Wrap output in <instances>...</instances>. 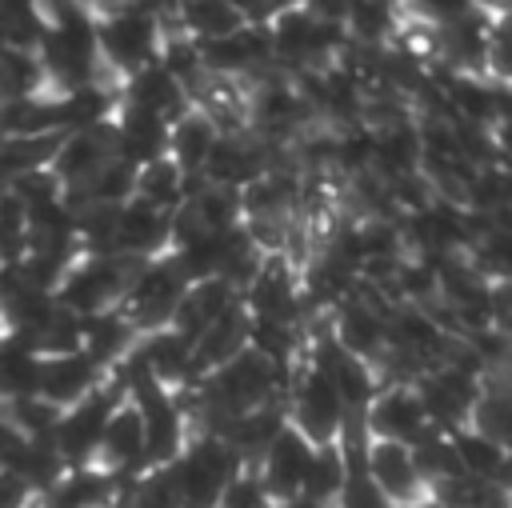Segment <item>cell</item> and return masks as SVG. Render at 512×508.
<instances>
[{"mask_svg":"<svg viewBox=\"0 0 512 508\" xmlns=\"http://www.w3.org/2000/svg\"><path fill=\"white\" fill-rule=\"evenodd\" d=\"M248 464L240 460V452L220 436V432H204L196 428L188 436V444L180 448V456L168 464L180 508H216L220 492L244 472Z\"/></svg>","mask_w":512,"mask_h":508,"instance_id":"cell-1","label":"cell"},{"mask_svg":"<svg viewBox=\"0 0 512 508\" xmlns=\"http://www.w3.org/2000/svg\"><path fill=\"white\" fill-rule=\"evenodd\" d=\"M160 36H164V24L152 12L136 8V4H124V8H112V12L96 16V52H100L104 72L116 84L124 76H132L136 68L156 60Z\"/></svg>","mask_w":512,"mask_h":508,"instance_id":"cell-2","label":"cell"},{"mask_svg":"<svg viewBox=\"0 0 512 508\" xmlns=\"http://www.w3.org/2000/svg\"><path fill=\"white\" fill-rule=\"evenodd\" d=\"M132 268L136 264L132 260H120V256H88V252H80L64 268V276H60V284H56L52 296H56V304L64 312H72L80 320L100 316L108 308H120Z\"/></svg>","mask_w":512,"mask_h":508,"instance_id":"cell-3","label":"cell"},{"mask_svg":"<svg viewBox=\"0 0 512 508\" xmlns=\"http://www.w3.org/2000/svg\"><path fill=\"white\" fill-rule=\"evenodd\" d=\"M188 292V280L180 276V268L172 264V256H156V260H144L132 268L128 276V288H124V300H120V312L128 316V324L140 332H152V328H168L180 296Z\"/></svg>","mask_w":512,"mask_h":508,"instance_id":"cell-4","label":"cell"},{"mask_svg":"<svg viewBox=\"0 0 512 508\" xmlns=\"http://www.w3.org/2000/svg\"><path fill=\"white\" fill-rule=\"evenodd\" d=\"M284 412H288V424L308 444H336V436L344 428V416H348V408L340 404L336 388L308 360H300V368L288 376Z\"/></svg>","mask_w":512,"mask_h":508,"instance_id":"cell-5","label":"cell"},{"mask_svg":"<svg viewBox=\"0 0 512 508\" xmlns=\"http://www.w3.org/2000/svg\"><path fill=\"white\" fill-rule=\"evenodd\" d=\"M124 404V392L104 380L96 392H88L84 400H76L72 408L60 412L56 420V432H52V448L60 452L64 468H84V464H96V448H100V436H104V424L108 416Z\"/></svg>","mask_w":512,"mask_h":508,"instance_id":"cell-6","label":"cell"},{"mask_svg":"<svg viewBox=\"0 0 512 508\" xmlns=\"http://www.w3.org/2000/svg\"><path fill=\"white\" fill-rule=\"evenodd\" d=\"M128 404L136 408L140 416V428H144V452H148V468H164L180 456V448L188 444L192 428H188V416L184 408L176 404V396L160 384H140Z\"/></svg>","mask_w":512,"mask_h":508,"instance_id":"cell-7","label":"cell"},{"mask_svg":"<svg viewBox=\"0 0 512 508\" xmlns=\"http://www.w3.org/2000/svg\"><path fill=\"white\" fill-rule=\"evenodd\" d=\"M240 308L248 320H280V324H300L304 320V296H300V276L288 268L284 252H268L256 276L240 288Z\"/></svg>","mask_w":512,"mask_h":508,"instance_id":"cell-8","label":"cell"},{"mask_svg":"<svg viewBox=\"0 0 512 508\" xmlns=\"http://www.w3.org/2000/svg\"><path fill=\"white\" fill-rule=\"evenodd\" d=\"M360 420H364L368 440H392L404 448H412L432 428L424 420V408H420L412 384H400V380H380V388L368 400V408L360 412Z\"/></svg>","mask_w":512,"mask_h":508,"instance_id":"cell-9","label":"cell"},{"mask_svg":"<svg viewBox=\"0 0 512 508\" xmlns=\"http://www.w3.org/2000/svg\"><path fill=\"white\" fill-rule=\"evenodd\" d=\"M200 64L208 76H220V80H256L276 68L264 24H244L232 36L200 44Z\"/></svg>","mask_w":512,"mask_h":508,"instance_id":"cell-10","label":"cell"},{"mask_svg":"<svg viewBox=\"0 0 512 508\" xmlns=\"http://www.w3.org/2000/svg\"><path fill=\"white\" fill-rule=\"evenodd\" d=\"M276 152L272 144L256 140L252 132H220L204 168H200V180L204 184H220V188H248L256 176H264L272 168V156Z\"/></svg>","mask_w":512,"mask_h":508,"instance_id":"cell-11","label":"cell"},{"mask_svg":"<svg viewBox=\"0 0 512 508\" xmlns=\"http://www.w3.org/2000/svg\"><path fill=\"white\" fill-rule=\"evenodd\" d=\"M168 252V212L128 196L116 208V224H112V256L144 264Z\"/></svg>","mask_w":512,"mask_h":508,"instance_id":"cell-12","label":"cell"},{"mask_svg":"<svg viewBox=\"0 0 512 508\" xmlns=\"http://www.w3.org/2000/svg\"><path fill=\"white\" fill-rule=\"evenodd\" d=\"M104 380H108V372L80 348L76 352H60V356H40L36 396H44L48 404H56L64 412L76 400H84L88 392H96Z\"/></svg>","mask_w":512,"mask_h":508,"instance_id":"cell-13","label":"cell"},{"mask_svg":"<svg viewBox=\"0 0 512 508\" xmlns=\"http://www.w3.org/2000/svg\"><path fill=\"white\" fill-rule=\"evenodd\" d=\"M312 448L292 424L280 428V436L260 452V460L252 464L260 484L268 488V496L280 504V500H292L300 496V484H304V472H308V460H312Z\"/></svg>","mask_w":512,"mask_h":508,"instance_id":"cell-14","label":"cell"},{"mask_svg":"<svg viewBox=\"0 0 512 508\" xmlns=\"http://www.w3.org/2000/svg\"><path fill=\"white\" fill-rule=\"evenodd\" d=\"M132 352H136V360L144 364V372H148L160 388L176 392V388L196 384L192 340L180 336L176 328H152V332H140L136 344H132Z\"/></svg>","mask_w":512,"mask_h":508,"instance_id":"cell-15","label":"cell"},{"mask_svg":"<svg viewBox=\"0 0 512 508\" xmlns=\"http://www.w3.org/2000/svg\"><path fill=\"white\" fill-rule=\"evenodd\" d=\"M364 472L372 476V484L396 504H416L428 496L416 464H412V452L404 444H392V440H368L364 444Z\"/></svg>","mask_w":512,"mask_h":508,"instance_id":"cell-16","label":"cell"},{"mask_svg":"<svg viewBox=\"0 0 512 508\" xmlns=\"http://www.w3.org/2000/svg\"><path fill=\"white\" fill-rule=\"evenodd\" d=\"M108 132H112V152L132 168L168 152V120H160L144 108H132L124 100L116 104V112L108 120Z\"/></svg>","mask_w":512,"mask_h":508,"instance_id":"cell-17","label":"cell"},{"mask_svg":"<svg viewBox=\"0 0 512 508\" xmlns=\"http://www.w3.org/2000/svg\"><path fill=\"white\" fill-rule=\"evenodd\" d=\"M108 156H116V152H112V132H108V124H96V128L64 132L60 144H56V152H52V160H48V168H52V176L64 184V196H68V192L84 188L88 176H92Z\"/></svg>","mask_w":512,"mask_h":508,"instance_id":"cell-18","label":"cell"},{"mask_svg":"<svg viewBox=\"0 0 512 508\" xmlns=\"http://www.w3.org/2000/svg\"><path fill=\"white\" fill-rule=\"evenodd\" d=\"M120 100L132 104V108H144V112H152V116H160V120H168V124H172L180 112L192 108V96L184 92V84H180L160 60H152V64L136 68L132 76H124V80H120Z\"/></svg>","mask_w":512,"mask_h":508,"instance_id":"cell-19","label":"cell"},{"mask_svg":"<svg viewBox=\"0 0 512 508\" xmlns=\"http://www.w3.org/2000/svg\"><path fill=\"white\" fill-rule=\"evenodd\" d=\"M96 468H104L112 476H140V472H148L144 428H140V416H136V408L128 400L104 424V436H100V448H96Z\"/></svg>","mask_w":512,"mask_h":508,"instance_id":"cell-20","label":"cell"},{"mask_svg":"<svg viewBox=\"0 0 512 508\" xmlns=\"http://www.w3.org/2000/svg\"><path fill=\"white\" fill-rule=\"evenodd\" d=\"M132 484V476H112L96 464H84V468H68L52 492H44L36 504L40 508H112L124 488Z\"/></svg>","mask_w":512,"mask_h":508,"instance_id":"cell-21","label":"cell"},{"mask_svg":"<svg viewBox=\"0 0 512 508\" xmlns=\"http://www.w3.org/2000/svg\"><path fill=\"white\" fill-rule=\"evenodd\" d=\"M368 172L384 184L420 176V136H416V120L408 124H388V128H372V160Z\"/></svg>","mask_w":512,"mask_h":508,"instance_id":"cell-22","label":"cell"},{"mask_svg":"<svg viewBox=\"0 0 512 508\" xmlns=\"http://www.w3.org/2000/svg\"><path fill=\"white\" fill-rule=\"evenodd\" d=\"M236 304H240V292H236L228 280H220V276L196 280V284H188V292L180 296V304H176L168 328H176L180 336L196 340L216 316H224V312L236 308Z\"/></svg>","mask_w":512,"mask_h":508,"instance_id":"cell-23","label":"cell"},{"mask_svg":"<svg viewBox=\"0 0 512 508\" xmlns=\"http://www.w3.org/2000/svg\"><path fill=\"white\" fill-rule=\"evenodd\" d=\"M216 136H220V128L212 124V116L192 104L188 112H180V116L168 124V152H164V156H168L184 176H200V168H204V160H208Z\"/></svg>","mask_w":512,"mask_h":508,"instance_id":"cell-24","label":"cell"},{"mask_svg":"<svg viewBox=\"0 0 512 508\" xmlns=\"http://www.w3.org/2000/svg\"><path fill=\"white\" fill-rule=\"evenodd\" d=\"M248 348V312L236 304L228 308L224 316H216L196 340H192V368H196V380L208 376L212 368H220L224 360H232L236 352Z\"/></svg>","mask_w":512,"mask_h":508,"instance_id":"cell-25","label":"cell"},{"mask_svg":"<svg viewBox=\"0 0 512 508\" xmlns=\"http://www.w3.org/2000/svg\"><path fill=\"white\" fill-rule=\"evenodd\" d=\"M244 24H248V20H240L224 0H172L164 28H176V32H184L188 40L208 44V40L232 36V32L244 28Z\"/></svg>","mask_w":512,"mask_h":508,"instance_id":"cell-26","label":"cell"},{"mask_svg":"<svg viewBox=\"0 0 512 508\" xmlns=\"http://www.w3.org/2000/svg\"><path fill=\"white\" fill-rule=\"evenodd\" d=\"M452 456H456V472L472 476V480H496L508 484V444H496L488 436H480L476 428H456L448 432Z\"/></svg>","mask_w":512,"mask_h":508,"instance_id":"cell-27","label":"cell"},{"mask_svg":"<svg viewBox=\"0 0 512 508\" xmlns=\"http://www.w3.org/2000/svg\"><path fill=\"white\" fill-rule=\"evenodd\" d=\"M132 344H136V328L128 324V316L120 308H108L100 316L80 320V352H88L104 372L112 364H120Z\"/></svg>","mask_w":512,"mask_h":508,"instance_id":"cell-28","label":"cell"},{"mask_svg":"<svg viewBox=\"0 0 512 508\" xmlns=\"http://www.w3.org/2000/svg\"><path fill=\"white\" fill-rule=\"evenodd\" d=\"M4 472H12V476L28 488V496H32V500H40L44 492H52V488H56V480H60L68 468H64L60 452L52 448V440H20V444H16V452L8 456Z\"/></svg>","mask_w":512,"mask_h":508,"instance_id":"cell-29","label":"cell"},{"mask_svg":"<svg viewBox=\"0 0 512 508\" xmlns=\"http://www.w3.org/2000/svg\"><path fill=\"white\" fill-rule=\"evenodd\" d=\"M344 32H348V44H360V48L392 44V36L400 32L396 0H352V8L344 16Z\"/></svg>","mask_w":512,"mask_h":508,"instance_id":"cell-30","label":"cell"},{"mask_svg":"<svg viewBox=\"0 0 512 508\" xmlns=\"http://www.w3.org/2000/svg\"><path fill=\"white\" fill-rule=\"evenodd\" d=\"M36 372H40V356L24 340L0 332V404L36 396Z\"/></svg>","mask_w":512,"mask_h":508,"instance_id":"cell-31","label":"cell"},{"mask_svg":"<svg viewBox=\"0 0 512 508\" xmlns=\"http://www.w3.org/2000/svg\"><path fill=\"white\" fill-rule=\"evenodd\" d=\"M132 196L160 208V212H172L180 200H184V172L168 160V156H156L148 164L136 168V180H132Z\"/></svg>","mask_w":512,"mask_h":508,"instance_id":"cell-32","label":"cell"},{"mask_svg":"<svg viewBox=\"0 0 512 508\" xmlns=\"http://www.w3.org/2000/svg\"><path fill=\"white\" fill-rule=\"evenodd\" d=\"M344 472H348L344 468V452L336 444H316L312 460H308V472H304V484H300V496L332 508L340 488H344Z\"/></svg>","mask_w":512,"mask_h":508,"instance_id":"cell-33","label":"cell"},{"mask_svg":"<svg viewBox=\"0 0 512 508\" xmlns=\"http://www.w3.org/2000/svg\"><path fill=\"white\" fill-rule=\"evenodd\" d=\"M196 224L204 232H224L244 224V208H240V192L236 188H220V184H200L192 196H184Z\"/></svg>","mask_w":512,"mask_h":508,"instance_id":"cell-34","label":"cell"},{"mask_svg":"<svg viewBox=\"0 0 512 508\" xmlns=\"http://www.w3.org/2000/svg\"><path fill=\"white\" fill-rule=\"evenodd\" d=\"M4 412H8V424L16 428L20 440H52L56 420H60V408L48 404L44 396H20V400H8Z\"/></svg>","mask_w":512,"mask_h":508,"instance_id":"cell-35","label":"cell"},{"mask_svg":"<svg viewBox=\"0 0 512 508\" xmlns=\"http://www.w3.org/2000/svg\"><path fill=\"white\" fill-rule=\"evenodd\" d=\"M396 8H400V20L440 28L456 16H464L472 8V0H396Z\"/></svg>","mask_w":512,"mask_h":508,"instance_id":"cell-36","label":"cell"},{"mask_svg":"<svg viewBox=\"0 0 512 508\" xmlns=\"http://www.w3.org/2000/svg\"><path fill=\"white\" fill-rule=\"evenodd\" d=\"M216 508H276V500L268 496V488L260 484L256 468H244L224 492H220V504Z\"/></svg>","mask_w":512,"mask_h":508,"instance_id":"cell-37","label":"cell"},{"mask_svg":"<svg viewBox=\"0 0 512 508\" xmlns=\"http://www.w3.org/2000/svg\"><path fill=\"white\" fill-rule=\"evenodd\" d=\"M36 500L28 496V488L12 476V472H4L0 468V508H32Z\"/></svg>","mask_w":512,"mask_h":508,"instance_id":"cell-38","label":"cell"},{"mask_svg":"<svg viewBox=\"0 0 512 508\" xmlns=\"http://www.w3.org/2000/svg\"><path fill=\"white\" fill-rule=\"evenodd\" d=\"M240 20H248V24H264L272 12H276V0H224Z\"/></svg>","mask_w":512,"mask_h":508,"instance_id":"cell-39","label":"cell"},{"mask_svg":"<svg viewBox=\"0 0 512 508\" xmlns=\"http://www.w3.org/2000/svg\"><path fill=\"white\" fill-rule=\"evenodd\" d=\"M16 444H20V436H16V428L8 424V412H4V404H0V468L8 464V456L16 452Z\"/></svg>","mask_w":512,"mask_h":508,"instance_id":"cell-40","label":"cell"},{"mask_svg":"<svg viewBox=\"0 0 512 508\" xmlns=\"http://www.w3.org/2000/svg\"><path fill=\"white\" fill-rule=\"evenodd\" d=\"M80 4H84V8L92 12V16H100V12H112V8H124L128 0H80Z\"/></svg>","mask_w":512,"mask_h":508,"instance_id":"cell-41","label":"cell"},{"mask_svg":"<svg viewBox=\"0 0 512 508\" xmlns=\"http://www.w3.org/2000/svg\"><path fill=\"white\" fill-rule=\"evenodd\" d=\"M472 8L492 12V16H504V12H508V0H472Z\"/></svg>","mask_w":512,"mask_h":508,"instance_id":"cell-42","label":"cell"},{"mask_svg":"<svg viewBox=\"0 0 512 508\" xmlns=\"http://www.w3.org/2000/svg\"><path fill=\"white\" fill-rule=\"evenodd\" d=\"M276 508H324V504H316V500H304V496H292V500H280Z\"/></svg>","mask_w":512,"mask_h":508,"instance_id":"cell-43","label":"cell"},{"mask_svg":"<svg viewBox=\"0 0 512 508\" xmlns=\"http://www.w3.org/2000/svg\"><path fill=\"white\" fill-rule=\"evenodd\" d=\"M404 508H436V504H432V500L424 496V500H416V504H404Z\"/></svg>","mask_w":512,"mask_h":508,"instance_id":"cell-44","label":"cell"},{"mask_svg":"<svg viewBox=\"0 0 512 508\" xmlns=\"http://www.w3.org/2000/svg\"><path fill=\"white\" fill-rule=\"evenodd\" d=\"M32 4H36V8H48V4H56V0H32Z\"/></svg>","mask_w":512,"mask_h":508,"instance_id":"cell-45","label":"cell"},{"mask_svg":"<svg viewBox=\"0 0 512 508\" xmlns=\"http://www.w3.org/2000/svg\"><path fill=\"white\" fill-rule=\"evenodd\" d=\"M32 508H40V504H32Z\"/></svg>","mask_w":512,"mask_h":508,"instance_id":"cell-46","label":"cell"}]
</instances>
